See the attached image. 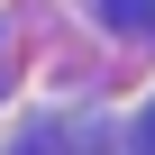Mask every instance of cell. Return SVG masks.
Instances as JSON below:
<instances>
[{"label": "cell", "instance_id": "6da1fadb", "mask_svg": "<svg viewBox=\"0 0 155 155\" xmlns=\"http://www.w3.org/2000/svg\"><path fill=\"white\" fill-rule=\"evenodd\" d=\"M101 9H110L119 28H137V37H155V0H101Z\"/></svg>", "mask_w": 155, "mask_h": 155}]
</instances>
